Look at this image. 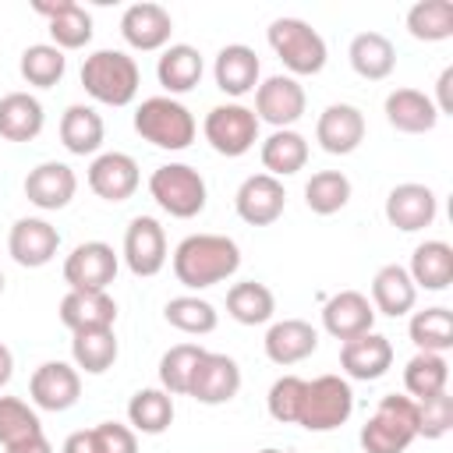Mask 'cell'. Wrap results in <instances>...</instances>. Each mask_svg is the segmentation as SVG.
I'll use <instances>...</instances> for the list:
<instances>
[{
  "label": "cell",
  "instance_id": "42",
  "mask_svg": "<svg viewBox=\"0 0 453 453\" xmlns=\"http://www.w3.org/2000/svg\"><path fill=\"white\" fill-rule=\"evenodd\" d=\"M163 319H166L173 329L188 333V336H205V333H212L216 322H219L216 308H212L205 297H191V294L170 297L166 308H163Z\"/></svg>",
  "mask_w": 453,
  "mask_h": 453
},
{
  "label": "cell",
  "instance_id": "41",
  "mask_svg": "<svg viewBox=\"0 0 453 453\" xmlns=\"http://www.w3.org/2000/svg\"><path fill=\"white\" fill-rule=\"evenodd\" d=\"M304 202L315 216H333L350 202V180L340 170H319L304 184Z\"/></svg>",
  "mask_w": 453,
  "mask_h": 453
},
{
  "label": "cell",
  "instance_id": "6",
  "mask_svg": "<svg viewBox=\"0 0 453 453\" xmlns=\"http://www.w3.org/2000/svg\"><path fill=\"white\" fill-rule=\"evenodd\" d=\"M149 195L173 219H195L205 209V177L188 163H163L149 177Z\"/></svg>",
  "mask_w": 453,
  "mask_h": 453
},
{
  "label": "cell",
  "instance_id": "19",
  "mask_svg": "<svg viewBox=\"0 0 453 453\" xmlns=\"http://www.w3.org/2000/svg\"><path fill=\"white\" fill-rule=\"evenodd\" d=\"M340 368L347 372V379L357 382H375L393 368V343L382 333H361L354 340H343L340 347Z\"/></svg>",
  "mask_w": 453,
  "mask_h": 453
},
{
  "label": "cell",
  "instance_id": "35",
  "mask_svg": "<svg viewBox=\"0 0 453 453\" xmlns=\"http://www.w3.org/2000/svg\"><path fill=\"white\" fill-rule=\"evenodd\" d=\"M276 311V297L265 283L258 280H241L226 290V315L241 326H262Z\"/></svg>",
  "mask_w": 453,
  "mask_h": 453
},
{
  "label": "cell",
  "instance_id": "14",
  "mask_svg": "<svg viewBox=\"0 0 453 453\" xmlns=\"http://www.w3.org/2000/svg\"><path fill=\"white\" fill-rule=\"evenodd\" d=\"M287 205V191L283 180L269 177V173H251L241 180L237 195H234V209L248 226H269L283 216Z\"/></svg>",
  "mask_w": 453,
  "mask_h": 453
},
{
  "label": "cell",
  "instance_id": "53",
  "mask_svg": "<svg viewBox=\"0 0 453 453\" xmlns=\"http://www.w3.org/2000/svg\"><path fill=\"white\" fill-rule=\"evenodd\" d=\"M258 453H283V449H273V446H265V449H258Z\"/></svg>",
  "mask_w": 453,
  "mask_h": 453
},
{
  "label": "cell",
  "instance_id": "25",
  "mask_svg": "<svg viewBox=\"0 0 453 453\" xmlns=\"http://www.w3.org/2000/svg\"><path fill=\"white\" fill-rule=\"evenodd\" d=\"M262 343H265V357L273 365L287 368V365H297V361H304V357L315 354L319 329L311 322H304V319H283V322H273L269 326V333H265Z\"/></svg>",
  "mask_w": 453,
  "mask_h": 453
},
{
  "label": "cell",
  "instance_id": "37",
  "mask_svg": "<svg viewBox=\"0 0 453 453\" xmlns=\"http://www.w3.org/2000/svg\"><path fill=\"white\" fill-rule=\"evenodd\" d=\"M127 421L142 435H163L170 428V421H173V396L166 389H159V386L138 389L127 400Z\"/></svg>",
  "mask_w": 453,
  "mask_h": 453
},
{
  "label": "cell",
  "instance_id": "15",
  "mask_svg": "<svg viewBox=\"0 0 453 453\" xmlns=\"http://www.w3.org/2000/svg\"><path fill=\"white\" fill-rule=\"evenodd\" d=\"M57 248H60V234L42 216H21V219H14L11 234H7V251L25 269L50 265L53 255H57Z\"/></svg>",
  "mask_w": 453,
  "mask_h": 453
},
{
  "label": "cell",
  "instance_id": "5",
  "mask_svg": "<svg viewBox=\"0 0 453 453\" xmlns=\"http://www.w3.org/2000/svg\"><path fill=\"white\" fill-rule=\"evenodd\" d=\"M265 39L280 57V64L290 71V78H308L326 67V57H329L326 39L304 18H276L265 28Z\"/></svg>",
  "mask_w": 453,
  "mask_h": 453
},
{
  "label": "cell",
  "instance_id": "18",
  "mask_svg": "<svg viewBox=\"0 0 453 453\" xmlns=\"http://www.w3.org/2000/svg\"><path fill=\"white\" fill-rule=\"evenodd\" d=\"M435 212H439V198L428 184H396L389 195H386V219L389 226L403 230V234H414V230H425L435 223Z\"/></svg>",
  "mask_w": 453,
  "mask_h": 453
},
{
  "label": "cell",
  "instance_id": "49",
  "mask_svg": "<svg viewBox=\"0 0 453 453\" xmlns=\"http://www.w3.org/2000/svg\"><path fill=\"white\" fill-rule=\"evenodd\" d=\"M439 117H453V67H442L439 81H435V99H432Z\"/></svg>",
  "mask_w": 453,
  "mask_h": 453
},
{
  "label": "cell",
  "instance_id": "17",
  "mask_svg": "<svg viewBox=\"0 0 453 453\" xmlns=\"http://www.w3.org/2000/svg\"><path fill=\"white\" fill-rule=\"evenodd\" d=\"M315 142L329 156H350L365 142V113L350 103H329L315 120Z\"/></svg>",
  "mask_w": 453,
  "mask_h": 453
},
{
  "label": "cell",
  "instance_id": "27",
  "mask_svg": "<svg viewBox=\"0 0 453 453\" xmlns=\"http://www.w3.org/2000/svg\"><path fill=\"white\" fill-rule=\"evenodd\" d=\"M60 322L71 329V333H81V329H110L117 322V304L106 290L99 294H85V290H67L60 297Z\"/></svg>",
  "mask_w": 453,
  "mask_h": 453
},
{
  "label": "cell",
  "instance_id": "21",
  "mask_svg": "<svg viewBox=\"0 0 453 453\" xmlns=\"http://www.w3.org/2000/svg\"><path fill=\"white\" fill-rule=\"evenodd\" d=\"M74 191H78L74 170L67 163H57V159H46V163L32 166L28 177H25V198L42 212H57V209L71 205Z\"/></svg>",
  "mask_w": 453,
  "mask_h": 453
},
{
  "label": "cell",
  "instance_id": "39",
  "mask_svg": "<svg viewBox=\"0 0 453 453\" xmlns=\"http://www.w3.org/2000/svg\"><path fill=\"white\" fill-rule=\"evenodd\" d=\"M407 333H411V343L418 350L446 354L453 347V311L442 308V304L425 308V311H414L411 322H407Z\"/></svg>",
  "mask_w": 453,
  "mask_h": 453
},
{
  "label": "cell",
  "instance_id": "20",
  "mask_svg": "<svg viewBox=\"0 0 453 453\" xmlns=\"http://www.w3.org/2000/svg\"><path fill=\"white\" fill-rule=\"evenodd\" d=\"M32 11L50 21V39L60 53L64 50H81V46L92 42V14L81 4H74V0H35Z\"/></svg>",
  "mask_w": 453,
  "mask_h": 453
},
{
  "label": "cell",
  "instance_id": "31",
  "mask_svg": "<svg viewBox=\"0 0 453 453\" xmlns=\"http://www.w3.org/2000/svg\"><path fill=\"white\" fill-rule=\"evenodd\" d=\"M202 71H205L202 53H198L195 46H188V42L166 46L163 57H159V64H156V78H159V85H163L170 96L191 92V88L202 81Z\"/></svg>",
  "mask_w": 453,
  "mask_h": 453
},
{
  "label": "cell",
  "instance_id": "12",
  "mask_svg": "<svg viewBox=\"0 0 453 453\" xmlns=\"http://www.w3.org/2000/svg\"><path fill=\"white\" fill-rule=\"evenodd\" d=\"M28 396L39 411H71L81 396V375L67 361H42L28 379Z\"/></svg>",
  "mask_w": 453,
  "mask_h": 453
},
{
  "label": "cell",
  "instance_id": "2",
  "mask_svg": "<svg viewBox=\"0 0 453 453\" xmlns=\"http://www.w3.org/2000/svg\"><path fill=\"white\" fill-rule=\"evenodd\" d=\"M142 71L124 50H96L81 64V88L103 106H127L138 96Z\"/></svg>",
  "mask_w": 453,
  "mask_h": 453
},
{
  "label": "cell",
  "instance_id": "28",
  "mask_svg": "<svg viewBox=\"0 0 453 453\" xmlns=\"http://www.w3.org/2000/svg\"><path fill=\"white\" fill-rule=\"evenodd\" d=\"M414 301H418V287H414V280L407 276L403 265L389 262L372 276V308H375V315L400 319L414 308Z\"/></svg>",
  "mask_w": 453,
  "mask_h": 453
},
{
  "label": "cell",
  "instance_id": "10",
  "mask_svg": "<svg viewBox=\"0 0 453 453\" xmlns=\"http://www.w3.org/2000/svg\"><path fill=\"white\" fill-rule=\"evenodd\" d=\"M117 251L106 241H85L78 244L67 258H64V283L71 290H85V294H99L113 283L117 276Z\"/></svg>",
  "mask_w": 453,
  "mask_h": 453
},
{
  "label": "cell",
  "instance_id": "48",
  "mask_svg": "<svg viewBox=\"0 0 453 453\" xmlns=\"http://www.w3.org/2000/svg\"><path fill=\"white\" fill-rule=\"evenodd\" d=\"M92 432V446L96 453H138V439L134 428L120 425V421H99Z\"/></svg>",
  "mask_w": 453,
  "mask_h": 453
},
{
  "label": "cell",
  "instance_id": "38",
  "mask_svg": "<svg viewBox=\"0 0 453 453\" xmlns=\"http://www.w3.org/2000/svg\"><path fill=\"white\" fill-rule=\"evenodd\" d=\"M449 382V361L442 354L432 350H418L407 365H403V389L411 400H428L435 393H442Z\"/></svg>",
  "mask_w": 453,
  "mask_h": 453
},
{
  "label": "cell",
  "instance_id": "43",
  "mask_svg": "<svg viewBox=\"0 0 453 453\" xmlns=\"http://www.w3.org/2000/svg\"><path fill=\"white\" fill-rule=\"evenodd\" d=\"M18 71H21V78H25L28 85H35V88H53V85L64 78V71H67V57H64L53 42H35V46H28V50L21 53Z\"/></svg>",
  "mask_w": 453,
  "mask_h": 453
},
{
  "label": "cell",
  "instance_id": "3",
  "mask_svg": "<svg viewBox=\"0 0 453 453\" xmlns=\"http://www.w3.org/2000/svg\"><path fill=\"white\" fill-rule=\"evenodd\" d=\"M134 131L149 145H156V149L180 152V149H188L195 142L198 124H195L191 110L180 99H173V96H149L134 110Z\"/></svg>",
  "mask_w": 453,
  "mask_h": 453
},
{
  "label": "cell",
  "instance_id": "54",
  "mask_svg": "<svg viewBox=\"0 0 453 453\" xmlns=\"http://www.w3.org/2000/svg\"><path fill=\"white\" fill-rule=\"evenodd\" d=\"M0 294H4V273H0Z\"/></svg>",
  "mask_w": 453,
  "mask_h": 453
},
{
  "label": "cell",
  "instance_id": "26",
  "mask_svg": "<svg viewBox=\"0 0 453 453\" xmlns=\"http://www.w3.org/2000/svg\"><path fill=\"white\" fill-rule=\"evenodd\" d=\"M386 120L393 131L400 134H428L439 124V113L432 106V96L418 92V88H393L386 96Z\"/></svg>",
  "mask_w": 453,
  "mask_h": 453
},
{
  "label": "cell",
  "instance_id": "46",
  "mask_svg": "<svg viewBox=\"0 0 453 453\" xmlns=\"http://www.w3.org/2000/svg\"><path fill=\"white\" fill-rule=\"evenodd\" d=\"M304 389H308V382H304L301 375H280V379L269 386V396H265L269 418L280 421V425H297Z\"/></svg>",
  "mask_w": 453,
  "mask_h": 453
},
{
  "label": "cell",
  "instance_id": "47",
  "mask_svg": "<svg viewBox=\"0 0 453 453\" xmlns=\"http://www.w3.org/2000/svg\"><path fill=\"white\" fill-rule=\"evenodd\" d=\"M418 403V435L421 439H442L453 428V396L442 389L428 400H414Z\"/></svg>",
  "mask_w": 453,
  "mask_h": 453
},
{
  "label": "cell",
  "instance_id": "33",
  "mask_svg": "<svg viewBox=\"0 0 453 453\" xmlns=\"http://www.w3.org/2000/svg\"><path fill=\"white\" fill-rule=\"evenodd\" d=\"M407 276L421 290H446L453 283V248L446 241H425L414 248Z\"/></svg>",
  "mask_w": 453,
  "mask_h": 453
},
{
  "label": "cell",
  "instance_id": "34",
  "mask_svg": "<svg viewBox=\"0 0 453 453\" xmlns=\"http://www.w3.org/2000/svg\"><path fill=\"white\" fill-rule=\"evenodd\" d=\"M262 166L269 177H290L297 170H304L308 163V138L294 127H283V131H273L265 142H262Z\"/></svg>",
  "mask_w": 453,
  "mask_h": 453
},
{
  "label": "cell",
  "instance_id": "11",
  "mask_svg": "<svg viewBox=\"0 0 453 453\" xmlns=\"http://www.w3.org/2000/svg\"><path fill=\"white\" fill-rule=\"evenodd\" d=\"M241 389V368L230 354H212L205 350L195 365V375H191V386H188V396H195L198 403L205 407H219V403H230Z\"/></svg>",
  "mask_w": 453,
  "mask_h": 453
},
{
  "label": "cell",
  "instance_id": "23",
  "mask_svg": "<svg viewBox=\"0 0 453 453\" xmlns=\"http://www.w3.org/2000/svg\"><path fill=\"white\" fill-rule=\"evenodd\" d=\"M138 163L127 152H99L88 163V188L103 202H127L138 191Z\"/></svg>",
  "mask_w": 453,
  "mask_h": 453
},
{
  "label": "cell",
  "instance_id": "8",
  "mask_svg": "<svg viewBox=\"0 0 453 453\" xmlns=\"http://www.w3.org/2000/svg\"><path fill=\"white\" fill-rule=\"evenodd\" d=\"M202 134H205V142L219 156L237 159V156L255 149V142H258V117L244 103H219V106H212L205 113Z\"/></svg>",
  "mask_w": 453,
  "mask_h": 453
},
{
  "label": "cell",
  "instance_id": "1",
  "mask_svg": "<svg viewBox=\"0 0 453 453\" xmlns=\"http://www.w3.org/2000/svg\"><path fill=\"white\" fill-rule=\"evenodd\" d=\"M173 276L188 290H205L241 269V248L226 234H191L173 248Z\"/></svg>",
  "mask_w": 453,
  "mask_h": 453
},
{
  "label": "cell",
  "instance_id": "51",
  "mask_svg": "<svg viewBox=\"0 0 453 453\" xmlns=\"http://www.w3.org/2000/svg\"><path fill=\"white\" fill-rule=\"evenodd\" d=\"M60 453H96V446H92V432H88V428H81V432H71V435L64 439Z\"/></svg>",
  "mask_w": 453,
  "mask_h": 453
},
{
  "label": "cell",
  "instance_id": "30",
  "mask_svg": "<svg viewBox=\"0 0 453 453\" xmlns=\"http://www.w3.org/2000/svg\"><path fill=\"white\" fill-rule=\"evenodd\" d=\"M46 124L42 103L28 92H7L0 96V138L7 142H32L39 138Z\"/></svg>",
  "mask_w": 453,
  "mask_h": 453
},
{
  "label": "cell",
  "instance_id": "24",
  "mask_svg": "<svg viewBox=\"0 0 453 453\" xmlns=\"http://www.w3.org/2000/svg\"><path fill=\"white\" fill-rule=\"evenodd\" d=\"M258 74H262V64H258V53L244 42H230L216 53V64H212V78H216V88L241 99L248 92L258 88Z\"/></svg>",
  "mask_w": 453,
  "mask_h": 453
},
{
  "label": "cell",
  "instance_id": "50",
  "mask_svg": "<svg viewBox=\"0 0 453 453\" xmlns=\"http://www.w3.org/2000/svg\"><path fill=\"white\" fill-rule=\"evenodd\" d=\"M4 453H53V446H50V439H46L42 432H35V435H28V439L7 446Z\"/></svg>",
  "mask_w": 453,
  "mask_h": 453
},
{
  "label": "cell",
  "instance_id": "52",
  "mask_svg": "<svg viewBox=\"0 0 453 453\" xmlns=\"http://www.w3.org/2000/svg\"><path fill=\"white\" fill-rule=\"evenodd\" d=\"M11 375H14V354L7 343H0V389L11 382Z\"/></svg>",
  "mask_w": 453,
  "mask_h": 453
},
{
  "label": "cell",
  "instance_id": "22",
  "mask_svg": "<svg viewBox=\"0 0 453 453\" xmlns=\"http://www.w3.org/2000/svg\"><path fill=\"white\" fill-rule=\"evenodd\" d=\"M375 308L361 290H340L322 304V329L333 340H354L361 333H372Z\"/></svg>",
  "mask_w": 453,
  "mask_h": 453
},
{
  "label": "cell",
  "instance_id": "29",
  "mask_svg": "<svg viewBox=\"0 0 453 453\" xmlns=\"http://www.w3.org/2000/svg\"><path fill=\"white\" fill-rule=\"evenodd\" d=\"M347 57H350L354 74L365 81H382L396 67V46L382 32H357L347 46Z\"/></svg>",
  "mask_w": 453,
  "mask_h": 453
},
{
  "label": "cell",
  "instance_id": "9",
  "mask_svg": "<svg viewBox=\"0 0 453 453\" xmlns=\"http://www.w3.org/2000/svg\"><path fill=\"white\" fill-rule=\"evenodd\" d=\"M304 106H308L304 85L290 74H273V78L258 81V88H255V117H258V124L262 120L273 124V131L297 124L304 117Z\"/></svg>",
  "mask_w": 453,
  "mask_h": 453
},
{
  "label": "cell",
  "instance_id": "7",
  "mask_svg": "<svg viewBox=\"0 0 453 453\" xmlns=\"http://www.w3.org/2000/svg\"><path fill=\"white\" fill-rule=\"evenodd\" d=\"M354 414V389L340 375H319L308 382L297 425L308 432H333Z\"/></svg>",
  "mask_w": 453,
  "mask_h": 453
},
{
  "label": "cell",
  "instance_id": "40",
  "mask_svg": "<svg viewBox=\"0 0 453 453\" xmlns=\"http://www.w3.org/2000/svg\"><path fill=\"white\" fill-rule=\"evenodd\" d=\"M407 32L418 42H442L453 35V0H418L407 11Z\"/></svg>",
  "mask_w": 453,
  "mask_h": 453
},
{
  "label": "cell",
  "instance_id": "16",
  "mask_svg": "<svg viewBox=\"0 0 453 453\" xmlns=\"http://www.w3.org/2000/svg\"><path fill=\"white\" fill-rule=\"evenodd\" d=\"M124 262L134 276H156L166 265V234L159 219L134 216L124 230Z\"/></svg>",
  "mask_w": 453,
  "mask_h": 453
},
{
  "label": "cell",
  "instance_id": "45",
  "mask_svg": "<svg viewBox=\"0 0 453 453\" xmlns=\"http://www.w3.org/2000/svg\"><path fill=\"white\" fill-rule=\"evenodd\" d=\"M35 432H42L35 407H28L18 396H0V446L7 449V446L21 442V439H28Z\"/></svg>",
  "mask_w": 453,
  "mask_h": 453
},
{
  "label": "cell",
  "instance_id": "4",
  "mask_svg": "<svg viewBox=\"0 0 453 453\" xmlns=\"http://www.w3.org/2000/svg\"><path fill=\"white\" fill-rule=\"evenodd\" d=\"M418 439V403L400 393H386L375 414L361 425L365 453H403Z\"/></svg>",
  "mask_w": 453,
  "mask_h": 453
},
{
  "label": "cell",
  "instance_id": "36",
  "mask_svg": "<svg viewBox=\"0 0 453 453\" xmlns=\"http://www.w3.org/2000/svg\"><path fill=\"white\" fill-rule=\"evenodd\" d=\"M120 347H117V336H113V326L110 329H81L74 333L71 340V357H74V368H81L85 375H103L113 368Z\"/></svg>",
  "mask_w": 453,
  "mask_h": 453
},
{
  "label": "cell",
  "instance_id": "32",
  "mask_svg": "<svg viewBox=\"0 0 453 453\" xmlns=\"http://www.w3.org/2000/svg\"><path fill=\"white\" fill-rule=\"evenodd\" d=\"M103 138H106V124H103V117L92 106L71 103L64 110V117H60V142H64V149L71 156H92V152H99Z\"/></svg>",
  "mask_w": 453,
  "mask_h": 453
},
{
  "label": "cell",
  "instance_id": "13",
  "mask_svg": "<svg viewBox=\"0 0 453 453\" xmlns=\"http://www.w3.org/2000/svg\"><path fill=\"white\" fill-rule=\"evenodd\" d=\"M120 35L131 50H142V53H156V50H166L170 46V35H173V18L163 4H152V0H142V4H131L124 14H120Z\"/></svg>",
  "mask_w": 453,
  "mask_h": 453
},
{
  "label": "cell",
  "instance_id": "44",
  "mask_svg": "<svg viewBox=\"0 0 453 453\" xmlns=\"http://www.w3.org/2000/svg\"><path fill=\"white\" fill-rule=\"evenodd\" d=\"M202 354H205V347H198V343L170 347L159 357V389H166L170 396H188V386H191V375H195V365Z\"/></svg>",
  "mask_w": 453,
  "mask_h": 453
}]
</instances>
